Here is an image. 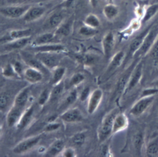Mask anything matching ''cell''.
<instances>
[{
	"label": "cell",
	"mask_w": 158,
	"mask_h": 157,
	"mask_svg": "<svg viewBox=\"0 0 158 157\" xmlns=\"http://www.w3.org/2000/svg\"><path fill=\"white\" fill-rule=\"evenodd\" d=\"M64 14L61 11L52 14L46 20L44 26L47 28H57L63 22Z\"/></svg>",
	"instance_id": "obj_20"
},
{
	"label": "cell",
	"mask_w": 158,
	"mask_h": 157,
	"mask_svg": "<svg viewBox=\"0 0 158 157\" xmlns=\"http://www.w3.org/2000/svg\"><path fill=\"white\" fill-rule=\"evenodd\" d=\"M118 112H119V111L117 108L113 109L107 113L102 118L97 132L98 138L99 142H104L110 135H112L114 120Z\"/></svg>",
	"instance_id": "obj_1"
},
{
	"label": "cell",
	"mask_w": 158,
	"mask_h": 157,
	"mask_svg": "<svg viewBox=\"0 0 158 157\" xmlns=\"http://www.w3.org/2000/svg\"><path fill=\"white\" fill-rule=\"evenodd\" d=\"M146 156L158 157V134L154 135L148 142L146 146Z\"/></svg>",
	"instance_id": "obj_23"
},
{
	"label": "cell",
	"mask_w": 158,
	"mask_h": 157,
	"mask_svg": "<svg viewBox=\"0 0 158 157\" xmlns=\"http://www.w3.org/2000/svg\"><path fill=\"white\" fill-rule=\"evenodd\" d=\"M60 154L63 157H74L76 156L75 150L71 147L64 148Z\"/></svg>",
	"instance_id": "obj_48"
},
{
	"label": "cell",
	"mask_w": 158,
	"mask_h": 157,
	"mask_svg": "<svg viewBox=\"0 0 158 157\" xmlns=\"http://www.w3.org/2000/svg\"><path fill=\"white\" fill-rule=\"evenodd\" d=\"M78 33L80 35L84 36H93L97 33V30L96 28H93L84 25L79 28Z\"/></svg>",
	"instance_id": "obj_38"
},
{
	"label": "cell",
	"mask_w": 158,
	"mask_h": 157,
	"mask_svg": "<svg viewBox=\"0 0 158 157\" xmlns=\"http://www.w3.org/2000/svg\"><path fill=\"white\" fill-rule=\"evenodd\" d=\"M143 62L142 59H140L136 64L130 74L123 94H126L130 92L139 83L143 77Z\"/></svg>",
	"instance_id": "obj_4"
},
{
	"label": "cell",
	"mask_w": 158,
	"mask_h": 157,
	"mask_svg": "<svg viewBox=\"0 0 158 157\" xmlns=\"http://www.w3.org/2000/svg\"><path fill=\"white\" fill-rule=\"evenodd\" d=\"M148 54L150 55L155 66L158 65V36Z\"/></svg>",
	"instance_id": "obj_37"
},
{
	"label": "cell",
	"mask_w": 158,
	"mask_h": 157,
	"mask_svg": "<svg viewBox=\"0 0 158 157\" xmlns=\"http://www.w3.org/2000/svg\"><path fill=\"white\" fill-rule=\"evenodd\" d=\"M57 53H58L38 51L35 54V57L46 69L53 70L59 66L60 62L59 56Z\"/></svg>",
	"instance_id": "obj_3"
},
{
	"label": "cell",
	"mask_w": 158,
	"mask_h": 157,
	"mask_svg": "<svg viewBox=\"0 0 158 157\" xmlns=\"http://www.w3.org/2000/svg\"><path fill=\"white\" fill-rule=\"evenodd\" d=\"M101 154L103 156H112L113 155H111L110 149L107 145H104L101 148Z\"/></svg>",
	"instance_id": "obj_50"
},
{
	"label": "cell",
	"mask_w": 158,
	"mask_h": 157,
	"mask_svg": "<svg viewBox=\"0 0 158 157\" xmlns=\"http://www.w3.org/2000/svg\"><path fill=\"white\" fill-rule=\"evenodd\" d=\"M50 93L51 91L48 89H44L41 91L38 99V103L41 106L45 104L46 102L49 100Z\"/></svg>",
	"instance_id": "obj_41"
},
{
	"label": "cell",
	"mask_w": 158,
	"mask_h": 157,
	"mask_svg": "<svg viewBox=\"0 0 158 157\" xmlns=\"http://www.w3.org/2000/svg\"><path fill=\"white\" fill-rule=\"evenodd\" d=\"M158 36V26L154 25L152 26L150 29L148 34L146 35L142 45L137 51L134 54L133 57L135 58L141 59L143 57L147 55L154 43H155L157 38Z\"/></svg>",
	"instance_id": "obj_2"
},
{
	"label": "cell",
	"mask_w": 158,
	"mask_h": 157,
	"mask_svg": "<svg viewBox=\"0 0 158 157\" xmlns=\"http://www.w3.org/2000/svg\"><path fill=\"white\" fill-rule=\"evenodd\" d=\"M31 30L29 28L14 30L0 38V44H6L15 40L31 36Z\"/></svg>",
	"instance_id": "obj_11"
},
{
	"label": "cell",
	"mask_w": 158,
	"mask_h": 157,
	"mask_svg": "<svg viewBox=\"0 0 158 157\" xmlns=\"http://www.w3.org/2000/svg\"><path fill=\"white\" fill-rule=\"evenodd\" d=\"M158 12V4L155 3L153 4L148 5L146 7L144 16L141 20L142 23H146L149 21L153 17H154Z\"/></svg>",
	"instance_id": "obj_29"
},
{
	"label": "cell",
	"mask_w": 158,
	"mask_h": 157,
	"mask_svg": "<svg viewBox=\"0 0 158 157\" xmlns=\"http://www.w3.org/2000/svg\"><path fill=\"white\" fill-rule=\"evenodd\" d=\"M151 86L156 87H157V88H158V78H157L156 80H154V82H152L151 83Z\"/></svg>",
	"instance_id": "obj_52"
},
{
	"label": "cell",
	"mask_w": 158,
	"mask_h": 157,
	"mask_svg": "<svg viewBox=\"0 0 158 157\" xmlns=\"http://www.w3.org/2000/svg\"><path fill=\"white\" fill-rule=\"evenodd\" d=\"M9 102V96L5 92H0V111L4 110Z\"/></svg>",
	"instance_id": "obj_43"
},
{
	"label": "cell",
	"mask_w": 158,
	"mask_h": 157,
	"mask_svg": "<svg viewBox=\"0 0 158 157\" xmlns=\"http://www.w3.org/2000/svg\"><path fill=\"white\" fill-rule=\"evenodd\" d=\"M56 118V116H51V117H49V119H48V122H54V121H55Z\"/></svg>",
	"instance_id": "obj_53"
},
{
	"label": "cell",
	"mask_w": 158,
	"mask_h": 157,
	"mask_svg": "<svg viewBox=\"0 0 158 157\" xmlns=\"http://www.w3.org/2000/svg\"><path fill=\"white\" fill-rule=\"evenodd\" d=\"M144 143V136L141 132H136L133 137V144L136 152L141 153Z\"/></svg>",
	"instance_id": "obj_33"
},
{
	"label": "cell",
	"mask_w": 158,
	"mask_h": 157,
	"mask_svg": "<svg viewBox=\"0 0 158 157\" xmlns=\"http://www.w3.org/2000/svg\"><path fill=\"white\" fill-rule=\"evenodd\" d=\"M90 94H91L90 88L89 87H85L80 93V95L79 96L80 101H86L87 99H88Z\"/></svg>",
	"instance_id": "obj_47"
},
{
	"label": "cell",
	"mask_w": 158,
	"mask_h": 157,
	"mask_svg": "<svg viewBox=\"0 0 158 157\" xmlns=\"http://www.w3.org/2000/svg\"><path fill=\"white\" fill-rule=\"evenodd\" d=\"M126 55L123 51H119L117 52L111 58L109 65L103 74V80H107L109 78L115 71L122 64L125 59Z\"/></svg>",
	"instance_id": "obj_8"
},
{
	"label": "cell",
	"mask_w": 158,
	"mask_h": 157,
	"mask_svg": "<svg viewBox=\"0 0 158 157\" xmlns=\"http://www.w3.org/2000/svg\"><path fill=\"white\" fill-rule=\"evenodd\" d=\"M40 140L41 136L40 135L25 138L19 142L12 148V151L15 154L25 153L35 146Z\"/></svg>",
	"instance_id": "obj_9"
},
{
	"label": "cell",
	"mask_w": 158,
	"mask_h": 157,
	"mask_svg": "<svg viewBox=\"0 0 158 157\" xmlns=\"http://www.w3.org/2000/svg\"><path fill=\"white\" fill-rule=\"evenodd\" d=\"M108 3H112V2H113V1H114V0H106Z\"/></svg>",
	"instance_id": "obj_54"
},
{
	"label": "cell",
	"mask_w": 158,
	"mask_h": 157,
	"mask_svg": "<svg viewBox=\"0 0 158 157\" xmlns=\"http://www.w3.org/2000/svg\"><path fill=\"white\" fill-rule=\"evenodd\" d=\"M60 118L65 122L72 123L81 121L83 119V115L78 108H73L67 109L62 113Z\"/></svg>",
	"instance_id": "obj_15"
},
{
	"label": "cell",
	"mask_w": 158,
	"mask_h": 157,
	"mask_svg": "<svg viewBox=\"0 0 158 157\" xmlns=\"http://www.w3.org/2000/svg\"><path fill=\"white\" fill-rule=\"evenodd\" d=\"M142 25L141 20L138 18H135L132 19L128 25L125 29L122 30L119 32V35L120 36L121 39H126L130 36L133 33L138 30Z\"/></svg>",
	"instance_id": "obj_19"
},
{
	"label": "cell",
	"mask_w": 158,
	"mask_h": 157,
	"mask_svg": "<svg viewBox=\"0 0 158 157\" xmlns=\"http://www.w3.org/2000/svg\"><path fill=\"white\" fill-rule=\"evenodd\" d=\"M30 5H11L0 7V14L5 17L10 19H17L23 17Z\"/></svg>",
	"instance_id": "obj_5"
},
{
	"label": "cell",
	"mask_w": 158,
	"mask_h": 157,
	"mask_svg": "<svg viewBox=\"0 0 158 157\" xmlns=\"http://www.w3.org/2000/svg\"><path fill=\"white\" fill-rule=\"evenodd\" d=\"M157 93H158V88L156 87L151 86L149 88H144L141 93H140L139 98L142 97H147V96H154Z\"/></svg>",
	"instance_id": "obj_42"
},
{
	"label": "cell",
	"mask_w": 158,
	"mask_h": 157,
	"mask_svg": "<svg viewBox=\"0 0 158 157\" xmlns=\"http://www.w3.org/2000/svg\"><path fill=\"white\" fill-rule=\"evenodd\" d=\"M85 77L83 74L80 72L75 73L70 77L69 82V85L70 87H73L79 85L85 80Z\"/></svg>",
	"instance_id": "obj_36"
},
{
	"label": "cell",
	"mask_w": 158,
	"mask_h": 157,
	"mask_svg": "<svg viewBox=\"0 0 158 157\" xmlns=\"http://www.w3.org/2000/svg\"><path fill=\"white\" fill-rule=\"evenodd\" d=\"M30 95L29 87H25L22 89L15 97L13 105L20 108L25 109L28 102Z\"/></svg>",
	"instance_id": "obj_21"
},
{
	"label": "cell",
	"mask_w": 158,
	"mask_h": 157,
	"mask_svg": "<svg viewBox=\"0 0 158 157\" xmlns=\"http://www.w3.org/2000/svg\"><path fill=\"white\" fill-rule=\"evenodd\" d=\"M23 76L26 81L34 84L39 83L43 80V73L41 70L30 66L24 69Z\"/></svg>",
	"instance_id": "obj_14"
},
{
	"label": "cell",
	"mask_w": 158,
	"mask_h": 157,
	"mask_svg": "<svg viewBox=\"0 0 158 157\" xmlns=\"http://www.w3.org/2000/svg\"><path fill=\"white\" fill-rule=\"evenodd\" d=\"M89 1L91 6L94 8L96 7L99 2V0H89Z\"/></svg>",
	"instance_id": "obj_51"
},
{
	"label": "cell",
	"mask_w": 158,
	"mask_h": 157,
	"mask_svg": "<svg viewBox=\"0 0 158 157\" xmlns=\"http://www.w3.org/2000/svg\"><path fill=\"white\" fill-rule=\"evenodd\" d=\"M33 112L34 109L33 106H31L28 107L27 109L24 110L19 122L16 125V127L19 129H22L26 127L30 123L33 118Z\"/></svg>",
	"instance_id": "obj_22"
},
{
	"label": "cell",
	"mask_w": 158,
	"mask_h": 157,
	"mask_svg": "<svg viewBox=\"0 0 158 157\" xmlns=\"http://www.w3.org/2000/svg\"><path fill=\"white\" fill-rule=\"evenodd\" d=\"M2 75L7 78H15L19 77L15 72L12 64L8 63L2 69Z\"/></svg>",
	"instance_id": "obj_35"
},
{
	"label": "cell",
	"mask_w": 158,
	"mask_h": 157,
	"mask_svg": "<svg viewBox=\"0 0 158 157\" xmlns=\"http://www.w3.org/2000/svg\"><path fill=\"white\" fill-rule=\"evenodd\" d=\"M102 12L104 17L108 20H112L118 16L120 11L118 7L112 2L107 3L103 7Z\"/></svg>",
	"instance_id": "obj_25"
},
{
	"label": "cell",
	"mask_w": 158,
	"mask_h": 157,
	"mask_svg": "<svg viewBox=\"0 0 158 157\" xmlns=\"http://www.w3.org/2000/svg\"><path fill=\"white\" fill-rule=\"evenodd\" d=\"M115 43L114 33L112 31L107 32L102 40V48L104 54L108 57L112 53Z\"/></svg>",
	"instance_id": "obj_17"
},
{
	"label": "cell",
	"mask_w": 158,
	"mask_h": 157,
	"mask_svg": "<svg viewBox=\"0 0 158 157\" xmlns=\"http://www.w3.org/2000/svg\"><path fill=\"white\" fill-rule=\"evenodd\" d=\"M30 40H31L30 36L15 40L12 41L4 44V49L6 50L10 51V50L22 48L26 45H27L28 44H29Z\"/></svg>",
	"instance_id": "obj_26"
},
{
	"label": "cell",
	"mask_w": 158,
	"mask_h": 157,
	"mask_svg": "<svg viewBox=\"0 0 158 157\" xmlns=\"http://www.w3.org/2000/svg\"><path fill=\"white\" fill-rule=\"evenodd\" d=\"M65 68L62 66H57L52 70L51 84H52L53 86L62 82V80L65 74Z\"/></svg>",
	"instance_id": "obj_30"
},
{
	"label": "cell",
	"mask_w": 158,
	"mask_h": 157,
	"mask_svg": "<svg viewBox=\"0 0 158 157\" xmlns=\"http://www.w3.org/2000/svg\"><path fill=\"white\" fill-rule=\"evenodd\" d=\"M13 67L15 71V72L17 73V74L19 75V77H21L22 74H23V67L22 64L19 62V61H15L14 63L12 64Z\"/></svg>",
	"instance_id": "obj_49"
},
{
	"label": "cell",
	"mask_w": 158,
	"mask_h": 157,
	"mask_svg": "<svg viewBox=\"0 0 158 157\" xmlns=\"http://www.w3.org/2000/svg\"><path fill=\"white\" fill-rule=\"evenodd\" d=\"M64 148V142L61 139L56 140L53 142L49 147L48 148L46 156H55L58 154L61 153Z\"/></svg>",
	"instance_id": "obj_24"
},
{
	"label": "cell",
	"mask_w": 158,
	"mask_h": 157,
	"mask_svg": "<svg viewBox=\"0 0 158 157\" xmlns=\"http://www.w3.org/2000/svg\"><path fill=\"white\" fill-rule=\"evenodd\" d=\"M128 119L126 114L123 112H118L114 120L112 135L125 130L128 127Z\"/></svg>",
	"instance_id": "obj_16"
},
{
	"label": "cell",
	"mask_w": 158,
	"mask_h": 157,
	"mask_svg": "<svg viewBox=\"0 0 158 157\" xmlns=\"http://www.w3.org/2000/svg\"><path fill=\"white\" fill-rule=\"evenodd\" d=\"M146 7V6H142V5H139L136 7L135 9V14L136 15V18L142 20L144 14Z\"/></svg>",
	"instance_id": "obj_46"
},
{
	"label": "cell",
	"mask_w": 158,
	"mask_h": 157,
	"mask_svg": "<svg viewBox=\"0 0 158 157\" xmlns=\"http://www.w3.org/2000/svg\"><path fill=\"white\" fill-rule=\"evenodd\" d=\"M103 97V91L100 88L93 90L88 99L87 104V111L89 114H93L98 108Z\"/></svg>",
	"instance_id": "obj_10"
},
{
	"label": "cell",
	"mask_w": 158,
	"mask_h": 157,
	"mask_svg": "<svg viewBox=\"0 0 158 157\" xmlns=\"http://www.w3.org/2000/svg\"><path fill=\"white\" fill-rule=\"evenodd\" d=\"M86 138V135L83 132H78L73 135L72 137V143L77 146H81Z\"/></svg>",
	"instance_id": "obj_40"
},
{
	"label": "cell",
	"mask_w": 158,
	"mask_h": 157,
	"mask_svg": "<svg viewBox=\"0 0 158 157\" xmlns=\"http://www.w3.org/2000/svg\"><path fill=\"white\" fill-rule=\"evenodd\" d=\"M55 34L54 33L52 32H46L44 33H43L39 36H38L33 41L32 43V46L33 47L44 45L46 44L51 43L52 40L55 38Z\"/></svg>",
	"instance_id": "obj_27"
},
{
	"label": "cell",
	"mask_w": 158,
	"mask_h": 157,
	"mask_svg": "<svg viewBox=\"0 0 158 157\" xmlns=\"http://www.w3.org/2000/svg\"><path fill=\"white\" fill-rule=\"evenodd\" d=\"M60 124L58 122H55L54 121L51 122H48V124H46L44 130L45 132H53L54 130H57L60 127Z\"/></svg>",
	"instance_id": "obj_45"
},
{
	"label": "cell",
	"mask_w": 158,
	"mask_h": 157,
	"mask_svg": "<svg viewBox=\"0 0 158 157\" xmlns=\"http://www.w3.org/2000/svg\"><path fill=\"white\" fill-rule=\"evenodd\" d=\"M139 58H136L135 61L133 62V63L125 71V72L121 75V77L119 78L115 88V91L114 93V98H115L117 100L119 99L120 96L123 95L125 89L126 88V86L127 85V83L129 80V77L130 76V74L135 66L136 64L138 62L139 60Z\"/></svg>",
	"instance_id": "obj_7"
},
{
	"label": "cell",
	"mask_w": 158,
	"mask_h": 157,
	"mask_svg": "<svg viewBox=\"0 0 158 157\" xmlns=\"http://www.w3.org/2000/svg\"><path fill=\"white\" fill-rule=\"evenodd\" d=\"M1 125L0 124V136H1Z\"/></svg>",
	"instance_id": "obj_55"
},
{
	"label": "cell",
	"mask_w": 158,
	"mask_h": 157,
	"mask_svg": "<svg viewBox=\"0 0 158 157\" xmlns=\"http://www.w3.org/2000/svg\"><path fill=\"white\" fill-rule=\"evenodd\" d=\"M38 51L41 52H54L59 53L65 51V48L64 45L60 44H46L34 47Z\"/></svg>",
	"instance_id": "obj_28"
},
{
	"label": "cell",
	"mask_w": 158,
	"mask_h": 157,
	"mask_svg": "<svg viewBox=\"0 0 158 157\" xmlns=\"http://www.w3.org/2000/svg\"><path fill=\"white\" fill-rule=\"evenodd\" d=\"M64 88V85L62 82H60V83L54 85L53 88L50 93L49 100L51 101H56L57 99H58L62 95Z\"/></svg>",
	"instance_id": "obj_34"
},
{
	"label": "cell",
	"mask_w": 158,
	"mask_h": 157,
	"mask_svg": "<svg viewBox=\"0 0 158 157\" xmlns=\"http://www.w3.org/2000/svg\"><path fill=\"white\" fill-rule=\"evenodd\" d=\"M46 8L42 6H30L23 16V19L26 22H31L40 19L45 13Z\"/></svg>",
	"instance_id": "obj_13"
},
{
	"label": "cell",
	"mask_w": 158,
	"mask_h": 157,
	"mask_svg": "<svg viewBox=\"0 0 158 157\" xmlns=\"http://www.w3.org/2000/svg\"><path fill=\"white\" fill-rule=\"evenodd\" d=\"M23 111L24 109L12 105L11 108L8 111L6 116V122L7 125L9 127L16 125L19 122Z\"/></svg>",
	"instance_id": "obj_18"
},
{
	"label": "cell",
	"mask_w": 158,
	"mask_h": 157,
	"mask_svg": "<svg viewBox=\"0 0 158 157\" xmlns=\"http://www.w3.org/2000/svg\"><path fill=\"white\" fill-rule=\"evenodd\" d=\"M81 60L85 65L91 66L95 62L96 58L92 54H85L82 57Z\"/></svg>",
	"instance_id": "obj_44"
},
{
	"label": "cell",
	"mask_w": 158,
	"mask_h": 157,
	"mask_svg": "<svg viewBox=\"0 0 158 157\" xmlns=\"http://www.w3.org/2000/svg\"><path fill=\"white\" fill-rule=\"evenodd\" d=\"M71 23L70 22L62 23L57 28L54 32L55 36H67L69 35L71 32Z\"/></svg>",
	"instance_id": "obj_32"
},
{
	"label": "cell",
	"mask_w": 158,
	"mask_h": 157,
	"mask_svg": "<svg viewBox=\"0 0 158 157\" xmlns=\"http://www.w3.org/2000/svg\"><path fill=\"white\" fill-rule=\"evenodd\" d=\"M78 98V92L75 89L71 90L64 99V104L65 106L73 104Z\"/></svg>",
	"instance_id": "obj_39"
},
{
	"label": "cell",
	"mask_w": 158,
	"mask_h": 157,
	"mask_svg": "<svg viewBox=\"0 0 158 157\" xmlns=\"http://www.w3.org/2000/svg\"><path fill=\"white\" fill-rule=\"evenodd\" d=\"M84 25L93 28H97L100 26L101 22L98 17L94 14H89L86 16L83 21Z\"/></svg>",
	"instance_id": "obj_31"
},
{
	"label": "cell",
	"mask_w": 158,
	"mask_h": 157,
	"mask_svg": "<svg viewBox=\"0 0 158 157\" xmlns=\"http://www.w3.org/2000/svg\"><path fill=\"white\" fill-rule=\"evenodd\" d=\"M153 25H154L153 23H150L138 35H137L136 37L133 38V40L131 41L129 46V52L128 54V56H131L133 57L135 53L137 51V50L139 48V47L142 45L146 35L148 34L150 29L152 28Z\"/></svg>",
	"instance_id": "obj_12"
},
{
	"label": "cell",
	"mask_w": 158,
	"mask_h": 157,
	"mask_svg": "<svg viewBox=\"0 0 158 157\" xmlns=\"http://www.w3.org/2000/svg\"><path fill=\"white\" fill-rule=\"evenodd\" d=\"M154 100V96L139 98L130 109V114L134 117H138L143 114Z\"/></svg>",
	"instance_id": "obj_6"
}]
</instances>
